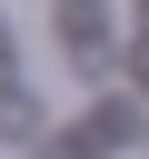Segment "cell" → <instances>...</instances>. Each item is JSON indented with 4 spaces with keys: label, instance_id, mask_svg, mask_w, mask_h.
I'll use <instances>...</instances> for the list:
<instances>
[]
</instances>
